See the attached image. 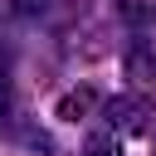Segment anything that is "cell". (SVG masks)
<instances>
[{"instance_id":"obj_7","label":"cell","mask_w":156,"mask_h":156,"mask_svg":"<svg viewBox=\"0 0 156 156\" xmlns=\"http://www.w3.org/2000/svg\"><path fill=\"white\" fill-rule=\"evenodd\" d=\"M54 0H5V15L10 20H39Z\"/></svg>"},{"instance_id":"obj_4","label":"cell","mask_w":156,"mask_h":156,"mask_svg":"<svg viewBox=\"0 0 156 156\" xmlns=\"http://www.w3.org/2000/svg\"><path fill=\"white\" fill-rule=\"evenodd\" d=\"M117 15H122V24H132V34H146V24L156 20V5L151 0H117Z\"/></svg>"},{"instance_id":"obj_5","label":"cell","mask_w":156,"mask_h":156,"mask_svg":"<svg viewBox=\"0 0 156 156\" xmlns=\"http://www.w3.org/2000/svg\"><path fill=\"white\" fill-rule=\"evenodd\" d=\"M10 127H15V136H20V141H24L29 151H44V156H54V141H49V132H39V127H34L29 117H15Z\"/></svg>"},{"instance_id":"obj_2","label":"cell","mask_w":156,"mask_h":156,"mask_svg":"<svg viewBox=\"0 0 156 156\" xmlns=\"http://www.w3.org/2000/svg\"><path fill=\"white\" fill-rule=\"evenodd\" d=\"M122 68H127L132 88L151 93V88H156V44H151L146 34H132V39L122 44Z\"/></svg>"},{"instance_id":"obj_3","label":"cell","mask_w":156,"mask_h":156,"mask_svg":"<svg viewBox=\"0 0 156 156\" xmlns=\"http://www.w3.org/2000/svg\"><path fill=\"white\" fill-rule=\"evenodd\" d=\"M102 93L93 88V83H73V88H63L58 93V102H54V117L58 122H88V117H98L102 112Z\"/></svg>"},{"instance_id":"obj_1","label":"cell","mask_w":156,"mask_h":156,"mask_svg":"<svg viewBox=\"0 0 156 156\" xmlns=\"http://www.w3.org/2000/svg\"><path fill=\"white\" fill-rule=\"evenodd\" d=\"M98 117H102V127H112L117 136H146V132H156V98L141 93V88H132V93L107 98Z\"/></svg>"},{"instance_id":"obj_6","label":"cell","mask_w":156,"mask_h":156,"mask_svg":"<svg viewBox=\"0 0 156 156\" xmlns=\"http://www.w3.org/2000/svg\"><path fill=\"white\" fill-rule=\"evenodd\" d=\"M83 156H122V136L112 127H102V132H93L83 141Z\"/></svg>"}]
</instances>
